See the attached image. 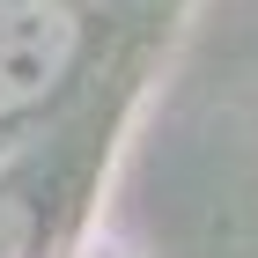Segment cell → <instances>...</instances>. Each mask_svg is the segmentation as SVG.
Segmentation results:
<instances>
[{
  "instance_id": "1",
  "label": "cell",
  "mask_w": 258,
  "mask_h": 258,
  "mask_svg": "<svg viewBox=\"0 0 258 258\" xmlns=\"http://www.w3.org/2000/svg\"><path fill=\"white\" fill-rule=\"evenodd\" d=\"M81 67V8L74 0H0V125L30 118Z\"/></svg>"
},
{
  "instance_id": "2",
  "label": "cell",
  "mask_w": 258,
  "mask_h": 258,
  "mask_svg": "<svg viewBox=\"0 0 258 258\" xmlns=\"http://www.w3.org/2000/svg\"><path fill=\"white\" fill-rule=\"evenodd\" d=\"M37 199L30 192H0V258H37Z\"/></svg>"
}]
</instances>
